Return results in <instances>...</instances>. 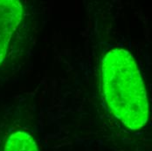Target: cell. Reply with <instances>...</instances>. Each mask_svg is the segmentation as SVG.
Masks as SVG:
<instances>
[{
  "label": "cell",
  "instance_id": "cell-2",
  "mask_svg": "<svg viewBox=\"0 0 152 151\" xmlns=\"http://www.w3.org/2000/svg\"><path fill=\"white\" fill-rule=\"evenodd\" d=\"M23 15L19 1L0 0V63L4 60L9 42Z\"/></svg>",
  "mask_w": 152,
  "mask_h": 151
},
{
  "label": "cell",
  "instance_id": "cell-1",
  "mask_svg": "<svg viewBox=\"0 0 152 151\" xmlns=\"http://www.w3.org/2000/svg\"><path fill=\"white\" fill-rule=\"evenodd\" d=\"M103 89L107 103L115 116L129 128H142L148 120L146 91L133 57L115 48L102 62Z\"/></svg>",
  "mask_w": 152,
  "mask_h": 151
},
{
  "label": "cell",
  "instance_id": "cell-3",
  "mask_svg": "<svg viewBox=\"0 0 152 151\" xmlns=\"http://www.w3.org/2000/svg\"><path fill=\"white\" fill-rule=\"evenodd\" d=\"M4 151H39L32 137L22 131H18L8 138Z\"/></svg>",
  "mask_w": 152,
  "mask_h": 151
}]
</instances>
